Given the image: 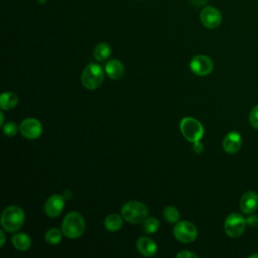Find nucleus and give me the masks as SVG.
Listing matches in <instances>:
<instances>
[{
    "label": "nucleus",
    "instance_id": "obj_1",
    "mask_svg": "<svg viewBox=\"0 0 258 258\" xmlns=\"http://www.w3.org/2000/svg\"><path fill=\"white\" fill-rule=\"evenodd\" d=\"M86 228L83 216L78 212L69 213L62 220L61 231L63 235L71 239L79 238L83 235Z\"/></svg>",
    "mask_w": 258,
    "mask_h": 258
},
{
    "label": "nucleus",
    "instance_id": "obj_2",
    "mask_svg": "<svg viewBox=\"0 0 258 258\" xmlns=\"http://www.w3.org/2000/svg\"><path fill=\"white\" fill-rule=\"evenodd\" d=\"M24 223V212L17 206L7 207L1 215V225L7 232H16Z\"/></svg>",
    "mask_w": 258,
    "mask_h": 258
},
{
    "label": "nucleus",
    "instance_id": "obj_3",
    "mask_svg": "<svg viewBox=\"0 0 258 258\" xmlns=\"http://www.w3.org/2000/svg\"><path fill=\"white\" fill-rule=\"evenodd\" d=\"M121 215L124 220L132 224L142 223L148 216L147 207L141 202L130 201L123 205Z\"/></svg>",
    "mask_w": 258,
    "mask_h": 258
},
{
    "label": "nucleus",
    "instance_id": "obj_4",
    "mask_svg": "<svg viewBox=\"0 0 258 258\" xmlns=\"http://www.w3.org/2000/svg\"><path fill=\"white\" fill-rule=\"evenodd\" d=\"M104 80L103 69L97 63H90L85 67L81 81L83 86L88 90H95L99 88Z\"/></svg>",
    "mask_w": 258,
    "mask_h": 258
},
{
    "label": "nucleus",
    "instance_id": "obj_5",
    "mask_svg": "<svg viewBox=\"0 0 258 258\" xmlns=\"http://www.w3.org/2000/svg\"><path fill=\"white\" fill-rule=\"evenodd\" d=\"M179 128L183 137L192 143L200 141L204 135V127L202 123L192 117L181 119Z\"/></svg>",
    "mask_w": 258,
    "mask_h": 258
},
{
    "label": "nucleus",
    "instance_id": "obj_6",
    "mask_svg": "<svg viewBox=\"0 0 258 258\" xmlns=\"http://www.w3.org/2000/svg\"><path fill=\"white\" fill-rule=\"evenodd\" d=\"M246 225V219L242 215L238 213H232L226 218L224 223V229L229 237L238 238L245 231Z\"/></svg>",
    "mask_w": 258,
    "mask_h": 258
},
{
    "label": "nucleus",
    "instance_id": "obj_7",
    "mask_svg": "<svg viewBox=\"0 0 258 258\" xmlns=\"http://www.w3.org/2000/svg\"><path fill=\"white\" fill-rule=\"evenodd\" d=\"M174 237L181 243H190L196 240L198 230L196 226L188 221L177 222L173 228Z\"/></svg>",
    "mask_w": 258,
    "mask_h": 258
},
{
    "label": "nucleus",
    "instance_id": "obj_8",
    "mask_svg": "<svg viewBox=\"0 0 258 258\" xmlns=\"http://www.w3.org/2000/svg\"><path fill=\"white\" fill-rule=\"evenodd\" d=\"M19 131L23 137L34 140L41 135L42 125L35 118H26L21 122L19 126Z\"/></svg>",
    "mask_w": 258,
    "mask_h": 258
},
{
    "label": "nucleus",
    "instance_id": "obj_9",
    "mask_svg": "<svg viewBox=\"0 0 258 258\" xmlns=\"http://www.w3.org/2000/svg\"><path fill=\"white\" fill-rule=\"evenodd\" d=\"M191 72L198 76H207L212 73L214 69L213 60L205 54L196 55L189 63Z\"/></svg>",
    "mask_w": 258,
    "mask_h": 258
},
{
    "label": "nucleus",
    "instance_id": "obj_10",
    "mask_svg": "<svg viewBox=\"0 0 258 258\" xmlns=\"http://www.w3.org/2000/svg\"><path fill=\"white\" fill-rule=\"evenodd\" d=\"M200 19L204 24V26L214 29L220 26L222 22V15L217 8L212 6H207L202 10L200 14Z\"/></svg>",
    "mask_w": 258,
    "mask_h": 258
},
{
    "label": "nucleus",
    "instance_id": "obj_11",
    "mask_svg": "<svg viewBox=\"0 0 258 258\" xmlns=\"http://www.w3.org/2000/svg\"><path fill=\"white\" fill-rule=\"evenodd\" d=\"M64 198L60 195L50 196L44 205V212L50 218L57 217L64 207Z\"/></svg>",
    "mask_w": 258,
    "mask_h": 258
},
{
    "label": "nucleus",
    "instance_id": "obj_12",
    "mask_svg": "<svg viewBox=\"0 0 258 258\" xmlns=\"http://www.w3.org/2000/svg\"><path fill=\"white\" fill-rule=\"evenodd\" d=\"M223 148L229 154H234L238 152L242 145V138L240 133L236 131H232L228 133L223 139Z\"/></svg>",
    "mask_w": 258,
    "mask_h": 258
},
{
    "label": "nucleus",
    "instance_id": "obj_13",
    "mask_svg": "<svg viewBox=\"0 0 258 258\" xmlns=\"http://www.w3.org/2000/svg\"><path fill=\"white\" fill-rule=\"evenodd\" d=\"M258 208V195L255 191L245 192L240 200V209L245 214H252Z\"/></svg>",
    "mask_w": 258,
    "mask_h": 258
},
{
    "label": "nucleus",
    "instance_id": "obj_14",
    "mask_svg": "<svg viewBox=\"0 0 258 258\" xmlns=\"http://www.w3.org/2000/svg\"><path fill=\"white\" fill-rule=\"evenodd\" d=\"M136 248L141 255L146 257H152L157 252L156 243L148 237H140L136 242Z\"/></svg>",
    "mask_w": 258,
    "mask_h": 258
},
{
    "label": "nucleus",
    "instance_id": "obj_15",
    "mask_svg": "<svg viewBox=\"0 0 258 258\" xmlns=\"http://www.w3.org/2000/svg\"><path fill=\"white\" fill-rule=\"evenodd\" d=\"M105 72L110 79L117 81L124 75L123 63L118 59H111L107 62L105 67Z\"/></svg>",
    "mask_w": 258,
    "mask_h": 258
},
{
    "label": "nucleus",
    "instance_id": "obj_16",
    "mask_svg": "<svg viewBox=\"0 0 258 258\" xmlns=\"http://www.w3.org/2000/svg\"><path fill=\"white\" fill-rule=\"evenodd\" d=\"M13 246L19 251H26L31 246V239L25 233H16L11 238Z\"/></svg>",
    "mask_w": 258,
    "mask_h": 258
},
{
    "label": "nucleus",
    "instance_id": "obj_17",
    "mask_svg": "<svg viewBox=\"0 0 258 258\" xmlns=\"http://www.w3.org/2000/svg\"><path fill=\"white\" fill-rule=\"evenodd\" d=\"M18 104V97L14 93L5 92L0 97V108L2 110H11Z\"/></svg>",
    "mask_w": 258,
    "mask_h": 258
},
{
    "label": "nucleus",
    "instance_id": "obj_18",
    "mask_svg": "<svg viewBox=\"0 0 258 258\" xmlns=\"http://www.w3.org/2000/svg\"><path fill=\"white\" fill-rule=\"evenodd\" d=\"M122 218H121V216H119L117 214H110L109 216H107V218L104 221L105 228L110 232L118 231L119 229H121V227L123 225Z\"/></svg>",
    "mask_w": 258,
    "mask_h": 258
},
{
    "label": "nucleus",
    "instance_id": "obj_19",
    "mask_svg": "<svg viewBox=\"0 0 258 258\" xmlns=\"http://www.w3.org/2000/svg\"><path fill=\"white\" fill-rule=\"evenodd\" d=\"M111 54V47L105 42H101L96 45L94 49V56L99 61L106 60Z\"/></svg>",
    "mask_w": 258,
    "mask_h": 258
},
{
    "label": "nucleus",
    "instance_id": "obj_20",
    "mask_svg": "<svg viewBox=\"0 0 258 258\" xmlns=\"http://www.w3.org/2000/svg\"><path fill=\"white\" fill-rule=\"evenodd\" d=\"M62 231H59L56 228H51L45 233V241L48 244L56 245L61 241L62 238Z\"/></svg>",
    "mask_w": 258,
    "mask_h": 258
},
{
    "label": "nucleus",
    "instance_id": "obj_21",
    "mask_svg": "<svg viewBox=\"0 0 258 258\" xmlns=\"http://www.w3.org/2000/svg\"><path fill=\"white\" fill-rule=\"evenodd\" d=\"M142 229H143L144 232H146L148 234L155 233L159 229V222H158V220L156 218H153V217L146 218L143 221Z\"/></svg>",
    "mask_w": 258,
    "mask_h": 258
},
{
    "label": "nucleus",
    "instance_id": "obj_22",
    "mask_svg": "<svg viewBox=\"0 0 258 258\" xmlns=\"http://www.w3.org/2000/svg\"><path fill=\"white\" fill-rule=\"evenodd\" d=\"M163 217L168 223H176L179 220V213L176 208L168 206L163 210Z\"/></svg>",
    "mask_w": 258,
    "mask_h": 258
},
{
    "label": "nucleus",
    "instance_id": "obj_23",
    "mask_svg": "<svg viewBox=\"0 0 258 258\" xmlns=\"http://www.w3.org/2000/svg\"><path fill=\"white\" fill-rule=\"evenodd\" d=\"M18 130L19 128L14 122H7L5 125H3V133L8 137H13Z\"/></svg>",
    "mask_w": 258,
    "mask_h": 258
},
{
    "label": "nucleus",
    "instance_id": "obj_24",
    "mask_svg": "<svg viewBox=\"0 0 258 258\" xmlns=\"http://www.w3.org/2000/svg\"><path fill=\"white\" fill-rule=\"evenodd\" d=\"M249 121H250V124L258 129V105L255 106L254 108H252L250 114H249Z\"/></svg>",
    "mask_w": 258,
    "mask_h": 258
},
{
    "label": "nucleus",
    "instance_id": "obj_25",
    "mask_svg": "<svg viewBox=\"0 0 258 258\" xmlns=\"http://www.w3.org/2000/svg\"><path fill=\"white\" fill-rule=\"evenodd\" d=\"M246 222H247V225L250 227H257L258 226V216L250 214V216L248 218H246Z\"/></svg>",
    "mask_w": 258,
    "mask_h": 258
},
{
    "label": "nucleus",
    "instance_id": "obj_26",
    "mask_svg": "<svg viewBox=\"0 0 258 258\" xmlns=\"http://www.w3.org/2000/svg\"><path fill=\"white\" fill-rule=\"evenodd\" d=\"M176 257H178V258H198V255L192 252H189V251H181L176 254Z\"/></svg>",
    "mask_w": 258,
    "mask_h": 258
},
{
    "label": "nucleus",
    "instance_id": "obj_27",
    "mask_svg": "<svg viewBox=\"0 0 258 258\" xmlns=\"http://www.w3.org/2000/svg\"><path fill=\"white\" fill-rule=\"evenodd\" d=\"M203 149H204L203 144L200 141L194 142V150H195L196 153H201L203 151Z\"/></svg>",
    "mask_w": 258,
    "mask_h": 258
},
{
    "label": "nucleus",
    "instance_id": "obj_28",
    "mask_svg": "<svg viewBox=\"0 0 258 258\" xmlns=\"http://www.w3.org/2000/svg\"><path fill=\"white\" fill-rule=\"evenodd\" d=\"M0 237H1V241H0V246L3 247L4 243H5V234L3 231H0Z\"/></svg>",
    "mask_w": 258,
    "mask_h": 258
},
{
    "label": "nucleus",
    "instance_id": "obj_29",
    "mask_svg": "<svg viewBox=\"0 0 258 258\" xmlns=\"http://www.w3.org/2000/svg\"><path fill=\"white\" fill-rule=\"evenodd\" d=\"M0 116H1V121H0V125H3V122H4V115H3V113H2V112L0 113Z\"/></svg>",
    "mask_w": 258,
    "mask_h": 258
},
{
    "label": "nucleus",
    "instance_id": "obj_30",
    "mask_svg": "<svg viewBox=\"0 0 258 258\" xmlns=\"http://www.w3.org/2000/svg\"><path fill=\"white\" fill-rule=\"evenodd\" d=\"M249 257H250V258H253V257H254V258H256V257H258V253H256V254H252V255H250Z\"/></svg>",
    "mask_w": 258,
    "mask_h": 258
},
{
    "label": "nucleus",
    "instance_id": "obj_31",
    "mask_svg": "<svg viewBox=\"0 0 258 258\" xmlns=\"http://www.w3.org/2000/svg\"><path fill=\"white\" fill-rule=\"evenodd\" d=\"M38 2H39L40 4H43V3L45 2V0H38Z\"/></svg>",
    "mask_w": 258,
    "mask_h": 258
}]
</instances>
